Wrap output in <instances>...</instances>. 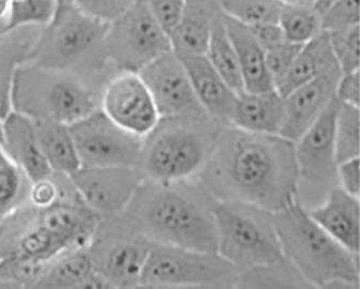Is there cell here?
<instances>
[{"mask_svg":"<svg viewBox=\"0 0 360 289\" xmlns=\"http://www.w3.org/2000/svg\"><path fill=\"white\" fill-rule=\"evenodd\" d=\"M225 27L232 40L243 78V90L264 92L275 89L267 71L265 51L257 43L250 27L223 13Z\"/></svg>","mask_w":360,"mask_h":289,"instance_id":"7402d4cb","label":"cell"},{"mask_svg":"<svg viewBox=\"0 0 360 289\" xmlns=\"http://www.w3.org/2000/svg\"><path fill=\"white\" fill-rule=\"evenodd\" d=\"M1 146L30 181L53 174L40 148L34 120L27 116L11 111L4 118Z\"/></svg>","mask_w":360,"mask_h":289,"instance_id":"d6986e66","label":"cell"},{"mask_svg":"<svg viewBox=\"0 0 360 289\" xmlns=\"http://www.w3.org/2000/svg\"><path fill=\"white\" fill-rule=\"evenodd\" d=\"M301 47L302 45L299 44L290 43L285 40L281 45L265 51L267 71L273 80L274 87L276 88L285 77Z\"/></svg>","mask_w":360,"mask_h":289,"instance_id":"d590c367","label":"cell"},{"mask_svg":"<svg viewBox=\"0 0 360 289\" xmlns=\"http://www.w3.org/2000/svg\"><path fill=\"white\" fill-rule=\"evenodd\" d=\"M338 66L328 33L321 32L297 52L292 65L275 89L283 96L297 86L317 77L330 68Z\"/></svg>","mask_w":360,"mask_h":289,"instance_id":"603a6c76","label":"cell"},{"mask_svg":"<svg viewBox=\"0 0 360 289\" xmlns=\"http://www.w3.org/2000/svg\"><path fill=\"white\" fill-rule=\"evenodd\" d=\"M217 252L237 270L283 258L273 212L239 200H218L214 207Z\"/></svg>","mask_w":360,"mask_h":289,"instance_id":"52a82bcc","label":"cell"},{"mask_svg":"<svg viewBox=\"0 0 360 289\" xmlns=\"http://www.w3.org/2000/svg\"><path fill=\"white\" fill-rule=\"evenodd\" d=\"M9 29H8L7 19L0 20V41L9 34Z\"/></svg>","mask_w":360,"mask_h":289,"instance_id":"ee69618b","label":"cell"},{"mask_svg":"<svg viewBox=\"0 0 360 289\" xmlns=\"http://www.w3.org/2000/svg\"><path fill=\"white\" fill-rule=\"evenodd\" d=\"M335 142L338 162L349 160V158H359V106L339 102L337 115H335Z\"/></svg>","mask_w":360,"mask_h":289,"instance_id":"4dcf8cb0","label":"cell"},{"mask_svg":"<svg viewBox=\"0 0 360 289\" xmlns=\"http://www.w3.org/2000/svg\"><path fill=\"white\" fill-rule=\"evenodd\" d=\"M56 11V0H17L11 1L7 23L9 32L26 26L47 25Z\"/></svg>","mask_w":360,"mask_h":289,"instance_id":"d6a6232c","label":"cell"},{"mask_svg":"<svg viewBox=\"0 0 360 289\" xmlns=\"http://www.w3.org/2000/svg\"><path fill=\"white\" fill-rule=\"evenodd\" d=\"M220 12L219 0H185L182 15L169 34L171 50L180 57L206 53L213 23Z\"/></svg>","mask_w":360,"mask_h":289,"instance_id":"44dd1931","label":"cell"},{"mask_svg":"<svg viewBox=\"0 0 360 289\" xmlns=\"http://www.w3.org/2000/svg\"><path fill=\"white\" fill-rule=\"evenodd\" d=\"M108 23L77 5L59 8L34 38L27 62L80 76L86 72L101 74L110 68L104 52Z\"/></svg>","mask_w":360,"mask_h":289,"instance_id":"5b68a950","label":"cell"},{"mask_svg":"<svg viewBox=\"0 0 360 289\" xmlns=\"http://www.w3.org/2000/svg\"><path fill=\"white\" fill-rule=\"evenodd\" d=\"M150 242L126 212L102 217L87 250L112 288H139Z\"/></svg>","mask_w":360,"mask_h":289,"instance_id":"9c48e42d","label":"cell"},{"mask_svg":"<svg viewBox=\"0 0 360 289\" xmlns=\"http://www.w3.org/2000/svg\"><path fill=\"white\" fill-rule=\"evenodd\" d=\"M26 27L10 32L0 41V120L12 111L11 92L17 68L27 62L35 36H25Z\"/></svg>","mask_w":360,"mask_h":289,"instance_id":"484cf974","label":"cell"},{"mask_svg":"<svg viewBox=\"0 0 360 289\" xmlns=\"http://www.w3.org/2000/svg\"><path fill=\"white\" fill-rule=\"evenodd\" d=\"M335 99L341 103L359 106L360 103V72L342 73L337 89Z\"/></svg>","mask_w":360,"mask_h":289,"instance_id":"ab89813d","label":"cell"},{"mask_svg":"<svg viewBox=\"0 0 360 289\" xmlns=\"http://www.w3.org/2000/svg\"><path fill=\"white\" fill-rule=\"evenodd\" d=\"M94 272V262L87 247L66 250L50 261L34 288H82Z\"/></svg>","mask_w":360,"mask_h":289,"instance_id":"d4e9b609","label":"cell"},{"mask_svg":"<svg viewBox=\"0 0 360 289\" xmlns=\"http://www.w3.org/2000/svg\"><path fill=\"white\" fill-rule=\"evenodd\" d=\"M80 167H136L142 138L122 129L100 108L70 125Z\"/></svg>","mask_w":360,"mask_h":289,"instance_id":"8fae6325","label":"cell"},{"mask_svg":"<svg viewBox=\"0 0 360 289\" xmlns=\"http://www.w3.org/2000/svg\"><path fill=\"white\" fill-rule=\"evenodd\" d=\"M70 179L82 203L102 218L124 212L143 176L131 166H104L80 167Z\"/></svg>","mask_w":360,"mask_h":289,"instance_id":"5bb4252c","label":"cell"},{"mask_svg":"<svg viewBox=\"0 0 360 289\" xmlns=\"http://www.w3.org/2000/svg\"><path fill=\"white\" fill-rule=\"evenodd\" d=\"M221 11L248 26L276 23L283 4L278 0H219Z\"/></svg>","mask_w":360,"mask_h":289,"instance_id":"1f68e13d","label":"cell"},{"mask_svg":"<svg viewBox=\"0 0 360 289\" xmlns=\"http://www.w3.org/2000/svg\"><path fill=\"white\" fill-rule=\"evenodd\" d=\"M138 74L160 117L207 114L197 100L184 65L172 50L153 60Z\"/></svg>","mask_w":360,"mask_h":289,"instance_id":"9a60e30c","label":"cell"},{"mask_svg":"<svg viewBox=\"0 0 360 289\" xmlns=\"http://www.w3.org/2000/svg\"><path fill=\"white\" fill-rule=\"evenodd\" d=\"M239 271L218 252L153 243L141 288H235Z\"/></svg>","mask_w":360,"mask_h":289,"instance_id":"ba28073f","label":"cell"},{"mask_svg":"<svg viewBox=\"0 0 360 289\" xmlns=\"http://www.w3.org/2000/svg\"><path fill=\"white\" fill-rule=\"evenodd\" d=\"M360 25L359 0H335L321 13V26L326 33L345 31Z\"/></svg>","mask_w":360,"mask_h":289,"instance_id":"e575fe53","label":"cell"},{"mask_svg":"<svg viewBox=\"0 0 360 289\" xmlns=\"http://www.w3.org/2000/svg\"><path fill=\"white\" fill-rule=\"evenodd\" d=\"M38 142L53 174L70 176L80 168L70 125L48 120H34Z\"/></svg>","mask_w":360,"mask_h":289,"instance_id":"cb8c5ba5","label":"cell"},{"mask_svg":"<svg viewBox=\"0 0 360 289\" xmlns=\"http://www.w3.org/2000/svg\"><path fill=\"white\" fill-rule=\"evenodd\" d=\"M281 4H315V0H278Z\"/></svg>","mask_w":360,"mask_h":289,"instance_id":"bcb514c9","label":"cell"},{"mask_svg":"<svg viewBox=\"0 0 360 289\" xmlns=\"http://www.w3.org/2000/svg\"><path fill=\"white\" fill-rule=\"evenodd\" d=\"M136 0H77L76 5L90 15L104 20L112 21L122 12L126 11Z\"/></svg>","mask_w":360,"mask_h":289,"instance_id":"74e56055","label":"cell"},{"mask_svg":"<svg viewBox=\"0 0 360 289\" xmlns=\"http://www.w3.org/2000/svg\"><path fill=\"white\" fill-rule=\"evenodd\" d=\"M341 74L339 66H335L283 96L285 115L281 136L295 142L313 125L335 99V89Z\"/></svg>","mask_w":360,"mask_h":289,"instance_id":"2e32d148","label":"cell"},{"mask_svg":"<svg viewBox=\"0 0 360 289\" xmlns=\"http://www.w3.org/2000/svg\"><path fill=\"white\" fill-rule=\"evenodd\" d=\"M285 98L276 89L237 94L229 126L245 131L281 134L285 122Z\"/></svg>","mask_w":360,"mask_h":289,"instance_id":"ffe728a7","label":"cell"},{"mask_svg":"<svg viewBox=\"0 0 360 289\" xmlns=\"http://www.w3.org/2000/svg\"><path fill=\"white\" fill-rule=\"evenodd\" d=\"M273 218L283 257L313 288L359 289V255L316 224L300 198Z\"/></svg>","mask_w":360,"mask_h":289,"instance_id":"3957f363","label":"cell"},{"mask_svg":"<svg viewBox=\"0 0 360 289\" xmlns=\"http://www.w3.org/2000/svg\"><path fill=\"white\" fill-rule=\"evenodd\" d=\"M257 43L260 44L261 47L266 50L271 48L276 47L281 43L285 41V35L281 31L278 22L276 23H261L255 25L249 26Z\"/></svg>","mask_w":360,"mask_h":289,"instance_id":"60d3db41","label":"cell"},{"mask_svg":"<svg viewBox=\"0 0 360 289\" xmlns=\"http://www.w3.org/2000/svg\"><path fill=\"white\" fill-rule=\"evenodd\" d=\"M31 181L0 144V222L27 204Z\"/></svg>","mask_w":360,"mask_h":289,"instance_id":"f546056e","label":"cell"},{"mask_svg":"<svg viewBox=\"0 0 360 289\" xmlns=\"http://www.w3.org/2000/svg\"><path fill=\"white\" fill-rule=\"evenodd\" d=\"M11 106L33 120L72 125L100 103L82 76L25 62L14 74Z\"/></svg>","mask_w":360,"mask_h":289,"instance_id":"8992f818","label":"cell"},{"mask_svg":"<svg viewBox=\"0 0 360 289\" xmlns=\"http://www.w3.org/2000/svg\"><path fill=\"white\" fill-rule=\"evenodd\" d=\"M218 200L198 179H143L124 212L153 243L217 252L214 207Z\"/></svg>","mask_w":360,"mask_h":289,"instance_id":"7a4b0ae2","label":"cell"},{"mask_svg":"<svg viewBox=\"0 0 360 289\" xmlns=\"http://www.w3.org/2000/svg\"><path fill=\"white\" fill-rule=\"evenodd\" d=\"M205 56L211 65L237 94L243 91V78L238 59L232 40L225 27L222 11L215 18Z\"/></svg>","mask_w":360,"mask_h":289,"instance_id":"83f0119b","label":"cell"},{"mask_svg":"<svg viewBox=\"0 0 360 289\" xmlns=\"http://www.w3.org/2000/svg\"><path fill=\"white\" fill-rule=\"evenodd\" d=\"M56 9L59 8L68 7V6L76 5L77 0H56Z\"/></svg>","mask_w":360,"mask_h":289,"instance_id":"f6af8a7d","label":"cell"},{"mask_svg":"<svg viewBox=\"0 0 360 289\" xmlns=\"http://www.w3.org/2000/svg\"><path fill=\"white\" fill-rule=\"evenodd\" d=\"M328 35L340 71L342 73L359 71L360 25Z\"/></svg>","mask_w":360,"mask_h":289,"instance_id":"836d02e7","label":"cell"},{"mask_svg":"<svg viewBox=\"0 0 360 289\" xmlns=\"http://www.w3.org/2000/svg\"><path fill=\"white\" fill-rule=\"evenodd\" d=\"M333 1L335 0H315L314 5H315L316 9L319 10L321 13H323Z\"/></svg>","mask_w":360,"mask_h":289,"instance_id":"7bdbcfd3","label":"cell"},{"mask_svg":"<svg viewBox=\"0 0 360 289\" xmlns=\"http://www.w3.org/2000/svg\"><path fill=\"white\" fill-rule=\"evenodd\" d=\"M144 1L153 17L169 36L182 15L185 0H144Z\"/></svg>","mask_w":360,"mask_h":289,"instance_id":"8d00e7d4","label":"cell"},{"mask_svg":"<svg viewBox=\"0 0 360 289\" xmlns=\"http://www.w3.org/2000/svg\"><path fill=\"white\" fill-rule=\"evenodd\" d=\"M169 50L171 44L168 34L153 17L144 0H136L108 23L104 52L115 73H139Z\"/></svg>","mask_w":360,"mask_h":289,"instance_id":"30bf717a","label":"cell"},{"mask_svg":"<svg viewBox=\"0 0 360 289\" xmlns=\"http://www.w3.org/2000/svg\"><path fill=\"white\" fill-rule=\"evenodd\" d=\"M278 24L290 43L304 45L323 31L321 13L314 4H283Z\"/></svg>","mask_w":360,"mask_h":289,"instance_id":"f1b7e54d","label":"cell"},{"mask_svg":"<svg viewBox=\"0 0 360 289\" xmlns=\"http://www.w3.org/2000/svg\"><path fill=\"white\" fill-rule=\"evenodd\" d=\"M100 108L116 125L140 138L146 136L160 118L148 87L134 72H118L106 80Z\"/></svg>","mask_w":360,"mask_h":289,"instance_id":"7c38bea8","label":"cell"},{"mask_svg":"<svg viewBox=\"0 0 360 289\" xmlns=\"http://www.w3.org/2000/svg\"><path fill=\"white\" fill-rule=\"evenodd\" d=\"M3 142V120H0V144Z\"/></svg>","mask_w":360,"mask_h":289,"instance_id":"7dc6e473","label":"cell"},{"mask_svg":"<svg viewBox=\"0 0 360 289\" xmlns=\"http://www.w3.org/2000/svg\"><path fill=\"white\" fill-rule=\"evenodd\" d=\"M11 0H0V20L7 19Z\"/></svg>","mask_w":360,"mask_h":289,"instance_id":"b9f144b4","label":"cell"},{"mask_svg":"<svg viewBox=\"0 0 360 289\" xmlns=\"http://www.w3.org/2000/svg\"><path fill=\"white\" fill-rule=\"evenodd\" d=\"M337 184L351 195L360 198V158H354L338 162Z\"/></svg>","mask_w":360,"mask_h":289,"instance_id":"f35d334b","label":"cell"},{"mask_svg":"<svg viewBox=\"0 0 360 289\" xmlns=\"http://www.w3.org/2000/svg\"><path fill=\"white\" fill-rule=\"evenodd\" d=\"M197 179L218 200L249 203L274 214L299 198L295 142L222 126Z\"/></svg>","mask_w":360,"mask_h":289,"instance_id":"6da1fadb","label":"cell"},{"mask_svg":"<svg viewBox=\"0 0 360 289\" xmlns=\"http://www.w3.org/2000/svg\"><path fill=\"white\" fill-rule=\"evenodd\" d=\"M222 125L208 114L160 117L142 138L138 168L143 179L181 181L198 176Z\"/></svg>","mask_w":360,"mask_h":289,"instance_id":"277c9868","label":"cell"},{"mask_svg":"<svg viewBox=\"0 0 360 289\" xmlns=\"http://www.w3.org/2000/svg\"><path fill=\"white\" fill-rule=\"evenodd\" d=\"M338 105L339 101L333 100L313 125L295 141L300 184L327 192L338 186L335 142Z\"/></svg>","mask_w":360,"mask_h":289,"instance_id":"4fadbf2b","label":"cell"},{"mask_svg":"<svg viewBox=\"0 0 360 289\" xmlns=\"http://www.w3.org/2000/svg\"><path fill=\"white\" fill-rule=\"evenodd\" d=\"M235 288L311 289L309 282L285 257L269 264L240 271Z\"/></svg>","mask_w":360,"mask_h":289,"instance_id":"4316f807","label":"cell"},{"mask_svg":"<svg viewBox=\"0 0 360 289\" xmlns=\"http://www.w3.org/2000/svg\"><path fill=\"white\" fill-rule=\"evenodd\" d=\"M190 77L193 90L205 112L222 126H229L237 92L211 65L205 54L178 56Z\"/></svg>","mask_w":360,"mask_h":289,"instance_id":"ac0fdd59","label":"cell"},{"mask_svg":"<svg viewBox=\"0 0 360 289\" xmlns=\"http://www.w3.org/2000/svg\"><path fill=\"white\" fill-rule=\"evenodd\" d=\"M309 216L331 238L353 254L360 250V200L333 186L319 204L307 207Z\"/></svg>","mask_w":360,"mask_h":289,"instance_id":"e0dca14e","label":"cell"}]
</instances>
